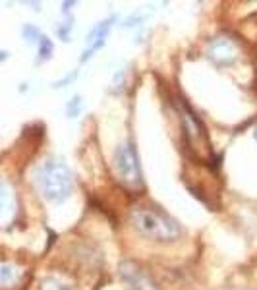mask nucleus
Returning <instances> with one entry per match:
<instances>
[{"label": "nucleus", "instance_id": "nucleus-3", "mask_svg": "<svg viewBox=\"0 0 257 290\" xmlns=\"http://www.w3.org/2000/svg\"><path fill=\"white\" fill-rule=\"evenodd\" d=\"M112 166H114V174L122 186H126V188H141L143 186V172H141V164H139V157H137L134 141H124L116 147Z\"/></svg>", "mask_w": 257, "mask_h": 290}, {"label": "nucleus", "instance_id": "nucleus-1", "mask_svg": "<svg viewBox=\"0 0 257 290\" xmlns=\"http://www.w3.org/2000/svg\"><path fill=\"white\" fill-rule=\"evenodd\" d=\"M130 223L134 230L153 242H174L182 234L176 219L157 205H135L130 211Z\"/></svg>", "mask_w": 257, "mask_h": 290}, {"label": "nucleus", "instance_id": "nucleus-15", "mask_svg": "<svg viewBox=\"0 0 257 290\" xmlns=\"http://www.w3.org/2000/svg\"><path fill=\"white\" fill-rule=\"evenodd\" d=\"M255 139H257V128H255Z\"/></svg>", "mask_w": 257, "mask_h": 290}, {"label": "nucleus", "instance_id": "nucleus-2", "mask_svg": "<svg viewBox=\"0 0 257 290\" xmlns=\"http://www.w3.org/2000/svg\"><path fill=\"white\" fill-rule=\"evenodd\" d=\"M33 182L39 194L43 196V200L50 203L66 202L73 191V174L70 166L54 159L45 161L37 168Z\"/></svg>", "mask_w": 257, "mask_h": 290}, {"label": "nucleus", "instance_id": "nucleus-11", "mask_svg": "<svg viewBox=\"0 0 257 290\" xmlns=\"http://www.w3.org/2000/svg\"><path fill=\"white\" fill-rule=\"evenodd\" d=\"M41 31L37 29L35 26H24V39L27 41V43H35V45H39V41H41Z\"/></svg>", "mask_w": 257, "mask_h": 290}, {"label": "nucleus", "instance_id": "nucleus-5", "mask_svg": "<svg viewBox=\"0 0 257 290\" xmlns=\"http://www.w3.org/2000/svg\"><path fill=\"white\" fill-rule=\"evenodd\" d=\"M207 56L209 60L217 66H232L240 58V47L232 37L217 35L209 41Z\"/></svg>", "mask_w": 257, "mask_h": 290}, {"label": "nucleus", "instance_id": "nucleus-9", "mask_svg": "<svg viewBox=\"0 0 257 290\" xmlns=\"http://www.w3.org/2000/svg\"><path fill=\"white\" fill-rule=\"evenodd\" d=\"M50 56H52V41L43 35L41 41H39V62L49 60Z\"/></svg>", "mask_w": 257, "mask_h": 290}, {"label": "nucleus", "instance_id": "nucleus-14", "mask_svg": "<svg viewBox=\"0 0 257 290\" xmlns=\"http://www.w3.org/2000/svg\"><path fill=\"white\" fill-rule=\"evenodd\" d=\"M77 76V70H75V72H72V74H70V76H66L64 77V79H62V81H58V83H56V87H62V85H64V83H70V81H72L73 77Z\"/></svg>", "mask_w": 257, "mask_h": 290}, {"label": "nucleus", "instance_id": "nucleus-12", "mask_svg": "<svg viewBox=\"0 0 257 290\" xmlns=\"http://www.w3.org/2000/svg\"><path fill=\"white\" fill-rule=\"evenodd\" d=\"M79 113H81V97L75 95V97H72V101L68 103L66 114H68V118H75V116H79Z\"/></svg>", "mask_w": 257, "mask_h": 290}, {"label": "nucleus", "instance_id": "nucleus-6", "mask_svg": "<svg viewBox=\"0 0 257 290\" xmlns=\"http://www.w3.org/2000/svg\"><path fill=\"white\" fill-rule=\"evenodd\" d=\"M120 278L124 280V284H128L130 290H160L153 277L135 261L120 263Z\"/></svg>", "mask_w": 257, "mask_h": 290}, {"label": "nucleus", "instance_id": "nucleus-7", "mask_svg": "<svg viewBox=\"0 0 257 290\" xmlns=\"http://www.w3.org/2000/svg\"><path fill=\"white\" fill-rule=\"evenodd\" d=\"M114 22H116V16H110V18H107V20L99 22L97 26L87 33V39H85L87 51L83 52V56H81V62L89 60V58H91L99 49L105 47V41H107V37H109V33H110V29H112V24H114Z\"/></svg>", "mask_w": 257, "mask_h": 290}, {"label": "nucleus", "instance_id": "nucleus-4", "mask_svg": "<svg viewBox=\"0 0 257 290\" xmlns=\"http://www.w3.org/2000/svg\"><path fill=\"white\" fill-rule=\"evenodd\" d=\"M176 111H178L180 122H182L184 138H186V143H188V149L192 153H201V149H207L209 153H213L211 151V143H209L205 124H203V120L192 111V107L184 101V99H178V101H176Z\"/></svg>", "mask_w": 257, "mask_h": 290}, {"label": "nucleus", "instance_id": "nucleus-13", "mask_svg": "<svg viewBox=\"0 0 257 290\" xmlns=\"http://www.w3.org/2000/svg\"><path fill=\"white\" fill-rule=\"evenodd\" d=\"M70 31H72V18H68V20L58 27L56 33H58V37H60L62 41H70Z\"/></svg>", "mask_w": 257, "mask_h": 290}, {"label": "nucleus", "instance_id": "nucleus-10", "mask_svg": "<svg viewBox=\"0 0 257 290\" xmlns=\"http://www.w3.org/2000/svg\"><path fill=\"white\" fill-rule=\"evenodd\" d=\"M41 290H72V286H68L66 282H62L58 278L47 277L43 278V282H41Z\"/></svg>", "mask_w": 257, "mask_h": 290}, {"label": "nucleus", "instance_id": "nucleus-8", "mask_svg": "<svg viewBox=\"0 0 257 290\" xmlns=\"http://www.w3.org/2000/svg\"><path fill=\"white\" fill-rule=\"evenodd\" d=\"M18 278H20V273H18V269H16L12 263L4 261V263H2V267H0V284H2L4 288H10L12 284H16V282H18Z\"/></svg>", "mask_w": 257, "mask_h": 290}]
</instances>
